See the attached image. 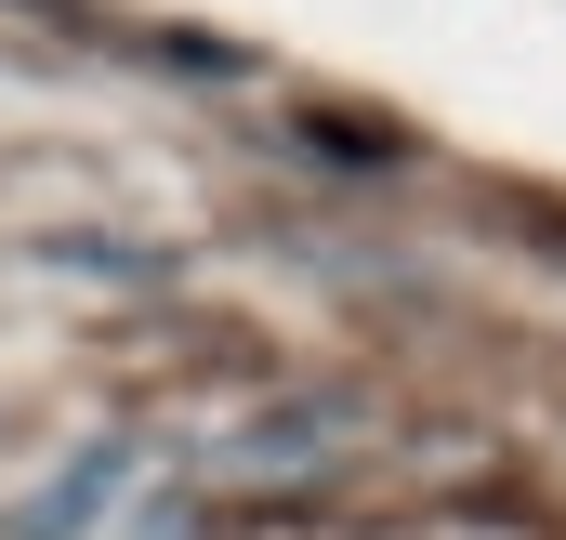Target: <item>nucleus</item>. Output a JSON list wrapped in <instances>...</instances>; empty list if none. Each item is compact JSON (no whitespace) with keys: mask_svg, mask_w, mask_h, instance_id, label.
Masks as SVG:
<instances>
[{"mask_svg":"<svg viewBox=\"0 0 566 540\" xmlns=\"http://www.w3.org/2000/svg\"><path fill=\"white\" fill-rule=\"evenodd\" d=\"M106 488H119V461H106V448H93V461H66V475H53V488H40V501L13 515V540H80Z\"/></svg>","mask_w":566,"mask_h":540,"instance_id":"nucleus-1","label":"nucleus"}]
</instances>
